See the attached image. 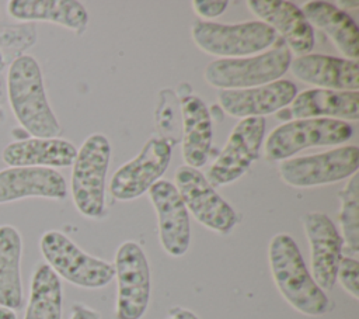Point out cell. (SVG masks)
Wrapping results in <instances>:
<instances>
[{
  "label": "cell",
  "mask_w": 359,
  "mask_h": 319,
  "mask_svg": "<svg viewBox=\"0 0 359 319\" xmlns=\"http://www.w3.org/2000/svg\"><path fill=\"white\" fill-rule=\"evenodd\" d=\"M7 98L20 126L32 138H59L62 126L48 101L42 70L31 55H18L7 70Z\"/></svg>",
  "instance_id": "obj_1"
},
{
  "label": "cell",
  "mask_w": 359,
  "mask_h": 319,
  "mask_svg": "<svg viewBox=\"0 0 359 319\" xmlns=\"http://www.w3.org/2000/svg\"><path fill=\"white\" fill-rule=\"evenodd\" d=\"M268 259L275 285L292 308L307 316L328 311L330 299L313 280L292 236L275 235L269 242Z\"/></svg>",
  "instance_id": "obj_2"
},
{
  "label": "cell",
  "mask_w": 359,
  "mask_h": 319,
  "mask_svg": "<svg viewBox=\"0 0 359 319\" xmlns=\"http://www.w3.org/2000/svg\"><path fill=\"white\" fill-rule=\"evenodd\" d=\"M109 159V141L101 134H94L83 142L72 164L73 202L77 211L87 218H100L104 214Z\"/></svg>",
  "instance_id": "obj_3"
},
{
  "label": "cell",
  "mask_w": 359,
  "mask_h": 319,
  "mask_svg": "<svg viewBox=\"0 0 359 319\" xmlns=\"http://www.w3.org/2000/svg\"><path fill=\"white\" fill-rule=\"evenodd\" d=\"M45 263L73 285L81 288H101L115 277L111 263L83 252L60 230H46L39 240Z\"/></svg>",
  "instance_id": "obj_4"
},
{
  "label": "cell",
  "mask_w": 359,
  "mask_h": 319,
  "mask_svg": "<svg viewBox=\"0 0 359 319\" xmlns=\"http://www.w3.org/2000/svg\"><path fill=\"white\" fill-rule=\"evenodd\" d=\"M286 45L251 58L216 59L205 67V80L220 90H241L276 82L290 66Z\"/></svg>",
  "instance_id": "obj_5"
},
{
  "label": "cell",
  "mask_w": 359,
  "mask_h": 319,
  "mask_svg": "<svg viewBox=\"0 0 359 319\" xmlns=\"http://www.w3.org/2000/svg\"><path fill=\"white\" fill-rule=\"evenodd\" d=\"M192 39L203 52L220 59L243 58L269 48L276 32L262 21L217 24L198 20L191 28Z\"/></svg>",
  "instance_id": "obj_6"
},
{
  "label": "cell",
  "mask_w": 359,
  "mask_h": 319,
  "mask_svg": "<svg viewBox=\"0 0 359 319\" xmlns=\"http://www.w3.org/2000/svg\"><path fill=\"white\" fill-rule=\"evenodd\" d=\"M346 121L331 118H303L276 126L265 141L264 155L269 162L285 160L311 146H332L352 136Z\"/></svg>",
  "instance_id": "obj_7"
},
{
  "label": "cell",
  "mask_w": 359,
  "mask_h": 319,
  "mask_svg": "<svg viewBox=\"0 0 359 319\" xmlns=\"http://www.w3.org/2000/svg\"><path fill=\"white\" fill-rule=\"evenodd\" d=\"M358 167L359 149L348 145L317 155L285 159L279 164V174L287 185L309 188L341 181L353 176Z\"/></svg>",
  "instance_id": "obj_8"
},
{
  "label": "cell",
  "mask_w": 359,
  "mask_h": 319,
  "mask_svg": "<svg viewBox=\"0 0 359 319\" xmlns=\"http://www.w3.org/2000/svg\"><path fill=\"white\" fill-rule=\"evenodd\" d=\"M114 268L118 281L115 319H142L150 299V268L143 249L136 242H123Z\"/></svg>",
  "instance_id": "obj_9"
},
{
  "label": "cell",
  "mask_w": 359,
  "mask_h": 319,
  "mask_svg": "<svg viewBox=\"0 0 359 319\" xmlns=\"http://www.w3.org/2000/svg\"><path fill=\"white\" fill-rule=\"evenodd\" d=\"M175 188L194 218L210 230L229 235L237 223V214L194 167L181 166L175 171Z\"/></svg>",
  "instance_id": "obj_10"
},
{
  "label": "cell",
  "mask_w": 359,
  "mask_h": 319,
  "mask_svg": "<svg viewBox=\"0 0 359 319\" xmlns=\"http://www.w3.org/2000/svg\"><path fill=\"white\" fill-rule=\"evenodd\" d=\"M265 119L243 118L230 132L229 139L208 170L206 180L215 188L240 178L258 157L264 141Z\"/></svg>",
  "instance_id": "obj_11"
},
{
  "label": "cell",
  "mask_w": 359,
  "mask_h": 319,
  "mask_svg": "<svg viewBox=\"0 0 359 319\" xmlns=\"http://www.w3.org/2000/svg\"><path fill=\"white\" fill-rule=\"evenodd\" d=\"M171 145L160 136L150 138L140 153L121 166L112 176L109 191L119 201H129L144 194L167 170Z\"/></svg>",
  "instance_id": "obj_12"
},
{
  "label": "cell",
  "mask_w": 359,
  "mask_h": 319,
  "mask_svg": "<svg viewBox=\"0 0 359 319\" xmlns=\"http://www.w3.org/2000/svg\"><path fill=\"white\" fill-rule=\"evenodd\" d=\"M147 193L157 214L161 247L172 257L184 256L191 243V223L189 212L175 185L170 181L158 180Z\"/></svg>",
  "instance_id": "obj_13"
},
{
  "label": "cell",
  "mask_w": 359,
  "mask_h": 319,
  "mask_svg": "<svg viewBox=\"0 0 359 319\" xmlns=\"http://www.w3.org/2000/svg\"><path fill=\"white\" fill-rule=\"evenodd\" d=\"M310 245L313 280L325 292L337 281V270L342 257L344 240L334 222L323 212H309L303 218Z\"/></svg>",
  "instance_id": "obj_14"
},
{
  "label": "cell",
  "mask_w": 359,
  "mask_h": 319,
  "mask_svg": "<svg viewBox=\"0 0 359 319\" xmlns=\"http://www.w3.org/2000/svg\"><path fill=\"white\" fill-rule=\"evenodd\" d=\"M247 6L254 15L280 34L290 53L303 56L311 52L313 27L296 4L285 0H248Z\"/></svg>",
  "instance_id": "obj_15"
},
{
  "label": "cell",
  "mask_w": 359,
  "mask_h": 319,
  "mask_svg": "<svg viewBox=\"0 0 359 319\" xmlns=\"http://www.w3.org/2000/svg\"><path fill=\"white\" fill-rule=\"evenodd\" d=\"M297 89L289 80H276L264 86L220 90L217 97L220 107L231 117L251 118L273 114L286 107L296 97Z\"/></svg>",
  "instance_id": "obj_16"
},
{
  "label": "cell",
  "mask_w": 359,
  "mask_h": 319,
  "mask_svg": "<svg viewBox=\"0 0 359 319\" xmlns=\"http://www.w3.org/2000/svg\"><path fill=\"white\" fill-rule=\"evenodd\" d=\"M66 195V180L56 169L18 166L0 170V204L32 197L65 200Z\"/></svg>",
  "instance_id": "obj_17"
},
{
  "label": "cell",
  "mask_w": 359,
  "mask_h": 319,
  "mask_svg": "<svg viewBox=\"0 0 359 319\" xmlns=\"http://www.w3.org/2000/svg\"><path fill=\"white\" fill-rule=\"evenodd\" d=\"M290 70L296 79L307 84L337 91H358V60L335 56L307 53L290 62Z\"/></svg>",
  "instance_id": "obj_18"
},
{
  "label": "cell",
  "mask_w": 359,
  "mask_h": 319,
  "mask_svg": "<svg viewBox=\"0 0 359 319\" xmlns=\"http://www.w3.org/2000/svg\"><path fill=\"white\" fill-rule=\"evenodd\" d=\"M77 155L76 146L62 138H24L10 142L1 152L8 167H67Z\"/></svg>",
  "instance_id": "obj_19"
},
{
  "label": "cell",
  "mask_w": 359,
  "mask_h": 319,
  "mask_svg": "<svg viewBox=\"0 0 359 319\" xmlns=\"http://www.w3.org/2000/svg\"><path fill=\"white\" fill-rule=\"evenodd\" d=\"M182 115V157L187 166L198 169L208 162L213 125L206 104L194 94L181 97Z\"/></svg>",
  "instance_id": "obj_20"
},
{
  "label": "cell",
  "mask_w": 359,
  "mask_h": 319,
  "mask_svg": "<svg viewBox=\"0 0 359 319\" xmlns=\"http://www.w3.org/2000/svg\"><path fill=\"white\" fill-rule=\"evenodd\" d=\"M292 115L303 118H331L356 121L359 118V93L311 89L297 94L292 101Z\"/></svg>",
  "instance_id": "obj_21"
},
{
  "label": "cell",
  "mask_w": 359,
  "mask_h": 319,
  "mask_svg": "<svg viewBox=\"0 0 359 319\" xmlns=\"http://www.w3.org/2000/svg\"><path fill=\"white\" fill-rule=\"evenodd\" d=\"M7 13L20 21H49L81 35L88 24V13L74 0H11Z\"/></svg>",
  "instance_id": "obj_22"
},
{
  "label": "cell",
  "mask_w": 359,
  "mask_h": 319,
  "mask_svg": "<svg viewBox=\"0 0 359 319\" xmlns=\"http://www.w3.org/2000/svg\"><path fill=\"white\" fill-rule=\"evenodd\" d=\"M302 11L309 24L324 31L346 59L358 60L359 30L346 13L331 3L318 0L307 1Z\"/></svg>",
  "instance_id": "obj_23"
},
{
  "label": "cell",
  "mask_w": 359,
  "mask_h": 319,
  "mask_svg": "<svg viewBox=\"0 0 359 319\" xmlns=\"http://www.w3.org/2000/svg\"><path fill=\"white\" fill-rule=\"evenodd\" d=\"M22 237L8 223L0 225V306L18 311L24 302L21 278Z\"/></svg>",
  "instance_id": "obj_24"
},
{
  "label": "cell",
  "mask_w": 359,
  "mask_h": 319,
  "mask_svg": "<svg viewBox=\"0 0 359 319\" xmlns=\"http://www.w3.org/2000/svg\"><path fill=\"white\" fill-rule=\"evenodd\" d=\"M62 305L60 278L46 263H38L31 277L24 319H62Z\"/></svg>",
  "instance_id": "obj_25"
},
{
  "label": "cell",
  "mask_w": 359,
  "mask_h": 319,
  "mask_svg": "<svg viewBox=\"0 0 359 319\" xmlns=\"http://www.w3.org/2000/svg\"><path fill=\"white\" fill-rule=\"evenodd\" d=\"M341 209L339 225L342 240L346 243L348 256H356L359 252V180L356 173L351 176L346 185L339 193Z\"/></svg>",
  "instance_id": "obj_26"
},
{
  "label": "cell",
  "mask_w": 359,
  "mask_h": 319,
  "mask_svg": "<svg viewBox=\"0 0 359 319\" xmlns=\"http://www.w3.org/2000/svg\"><path fill=\"white\" fill-rule=\"evenodd\" d=\"M161 100L156 111V122L161 134L165 135V141L174 143L172 134L178 129V103L175 94L171 90H163L160 94Z\"/></svg>",
  "instance_id": "obj_27"
},
{
  "label": "cell",
  "mask_w": 359,
  "mask_h": 319,
  "mask_svg": "<svg viewBox=\"0 0 359 319\" xmlns=\"http://www.w3.org/2000/svg\"><path fill=\"white\" fill-rule=\"evenodd\" d=\"M337 280L349 295H352L355 299H359V263L355 257H341L337 270Z\"/></svg>",
  "instance_id": "obj_28"
},
{
  "label": "cell",
  "mask_w": 359,
  "mask_h": 319,
  "mask_svg": "<svg viewBox=\"0 0 359 319\" xmlns=\"http://www.w3.org/2000/svg\"><path fill=\"white\" fill-rule=\"evenodd\" d=\"M194 10L199 17H205V18H213L220 15L222 13H224V10L229 6V1L226 0H195L192 1Z\"/></svg>",
  "instance_id": "obj_29"
},
{
  "label": "cell",
  "mask_w": 359,
  "mask_h": 319,
  "mask_svg": "<svg viewBox=\"0 0 359 319\" xmlns=\"http://www.w3.org/2000/svg\"><path fill=\"white\" fill-rule=\"evenodd\" d=\"M70 319H100V313L84 304L76 302L72 306Z\"/></svg>",
  "instance_id": "obj_30"
},
{
  "label": "cell",
  "mask_w": 359,
  "mask_h": 319,
  "mask_svg": "<svg viewBox=\"0 0 359 319\" xmlns=\"http://www.w3.org/2000/svg\"><path fill=\"white\" fill-rule=\"evenodd\" d=\"M165 319H199L192 311L187 309V308H182V306H172Z\"/></svg>",
  "instance_id": "obj_31"
},
{
  "label": "cell",
  "mask_w": 359,
  "mask_h": 319,
  "mask_svg": "<svg viewBox=\"0 0 359 319\" xmlns=\"http://www.w3.org/2000/svg\"><path fill=\"white\" fill-rule=\"evenodd\" d=\"M0 319H17V313L13 309L0 306Z\"/></svg>",
  "instance_id": "obj_32"
},
{
  "label": "cell",
  "mask_w": 359,
  "mask_h": 319,
  "mask_svg": "<svg viewBox=\"0 0 359 319\" xmlns=\"http://www.w3.org/2000/svg\"><path fill=\"white\" fill-rule=\"evenodd\" d=\"M337 6L342 8H356L359 6V1H337Z\"/></svg>",
  "instance_id": "obj_33"
},
{
  "label": "cell",
  "mask_w": 359,
  "mask_h": 319,
  "mask_svg": "<svg viewBox=\"0 0 359 319\" xmlns=\"http://www.w3.org/2000/svg\"><path fill=\"white\" fill-rule=\"evenodd\" d=\"M4 66V56H3V52L0 51V69Z\"/></svg>",
  "instance_id": "obj_34"
},
{
  "label": "cell",
  "mask_w": 359,
  "mask_h": 319,
  "mask_svg": "<svg viewBox=\"0 0 359 319\" xmlns=\"http://www.w3.org/2000/svg\"><path fill=\"white\" fill-rule=\"evenodd\" d=\"M3 115H4V114H3V110H1V107H0V121H1V118H3Z\"/></svg>",
  "instance_id": "obj_35"
}]
</instances>
